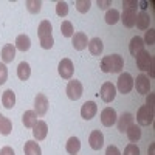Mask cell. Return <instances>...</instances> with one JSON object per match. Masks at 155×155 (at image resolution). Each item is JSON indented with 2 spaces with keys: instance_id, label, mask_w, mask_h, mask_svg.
<instances>
[{
  "instance_id": "obj_6",
  "label": "cell",
  "mask_w": 155,
  "mask_h": 155,
  "mask_svg": "<svg viewBox=\"0 0 155 155\" xmlns=\"http://www.w3.org/2000/svg\"><path fill=\"white\" fill-rule=\"evenodd\" d=\"M34 112L37 116H44L48 112V99L44 93H37L34 99Z\"/></svg>"
},
{
  "instance_id": "obj_9",
  "label": "cell",
  "mask_w": 155,
  "mask_h": 155,
  "mask_svg": "<svg viewBox=\"0 0 155 155\" xmlns=\"http://www.w3.org/2000/svg\"><path fill=\"white\" fill-rule=\"evenodd\" d=\"M134 85L137 88V92L141 93V95H147L149 90H150V81H149V78L146 74H143V73H141L140 76H137Z\"/></svg>"
},
{
  "instance_id": "obj_30",
  "label": "cell",
  "mask_w": 155,
  "mask_h": 155,
  "mask_svg": "<svg viewBox=\"0 0 155 155\" xmlns=\"http://www.w3.org/2000/svg\"><path fill=\"white\" fill-rule=\"evenodd\" d=\"M12 130V123L9 118H6V116H3L2 118V123H0V134L2 135H9Z\"/></svg>"
},
{
  "instance_id": "obj_13",
  "label": "cell",
  "mask_w": 155,
  "mask_h": 155,
  "mask_svg": "<svg viewBox=\"0 0 155 155\" xmlns=\"http://www.w3.org/2000/svg\"><path fill=\"white\" fill-rule=\"evenodd\" d=\"M134 124V115L132 113H123L120 118H116V126H118V130L120 132H126L129 127H130Z\"/></svg>"
},
{
  "instance_id": "obj_4",
  "label": "cell",
  "mask_w": 155,
  "mask_h": 155,
  "mask_svg": "<svg viewBox=\"0 0 155 155\" xmlns=\"http://www.w3.org/2000/svg\"><path fill=\"white\" fill-rule=\"evenodd\" d=\"M82 84L79 82V81H76V79H71V81H68V84H67V96L71 99V101H78L81 96H82Z\"/></svg>"
},
{
  "instance_id": "obj_17",
  "label": "cell",
  "mask_w": 155,
  "mask_h": 155,
  "mask_svg": "<svg viewBox=\"0 0 155 155\" xmlns=\"http://www.w3.org/2000/svg\"><path fill=\"white\" fill-rule=\"evenodd\" d=\"M16 58V47L12 44H6L3 48H2V61L3 64H9L12 62Z\"/></svg>"
},
{
  "instance_id": "obj_31",
  "label": "cell",
  "mask_w": 155,
  "mask_h": 155,
  "mask_svg": "<svg viewBox=\"0 0 155 155\" xmlns=\"http://www.w3.org/2000/svg\"><path fill=\"white\" fill-rule=\"evenodd\" d=\"M61 33L64 37H73V25L70 20H64L61 23Z\"/></svg>"
},
{
  "instance_id": "obj_23",
  "label": "cell",
  "mask_w": 155,
  "mask_h": 155,
  "mask_svg": "<svg viewBox=\"0 0 155 155\" xmlns=\"http://www.w3.org/2000/svg\"><path fill=\"white\" fill-rule=\"evenodd\" d=\"M2 104L5 109H12L16 106V95L14 92L9 88V90H5L3 95H2Z\"/></svg>"
},
{
  "instance_id": "obj_18",
  "label": "cell",
  "mask_w": 155,
  "mask_h": 155,
  "mask_svg": "<svg viewBox=\"0 0 155 155\" xmlns=\"http://www.w3.org/2000/svg\"><path fill=\"white\" fill-rule=\"evenodd\" d=\"M16 50H19V51H28L30 50V47H31V39H30V36H27V34H20V36H17V39H16Z\"/></svg>"
},
{
  "instance_id": "obj_24",
  "label": "cell",
  "mask_w": 155,
  "mask_h": 155,
  "mask_svg": "<svg viewBox=\"0 0 155 155\" xmlns=\"http://www.w3.org/2000/svg\"><path fill=\"white\" fill-rule=\"evenodd\" d=\"M37 121H39V120H37V115H36L34 110H27V112L23 113V116H22V123H23V126H25V127H28V129H33L34 124H36Z\"/></svg>"
},
{
  "instance_id": "obj_45",
  "label": "cell",
  "mask_w": 155,
  "mask_h": 155,
  "mask_svg": "<svg viewBox=\"0 0 155 155\" xmlns=\"http://www.w3.org/2000/svg\"><path fill=\"white\" fill-rule=\"evenodd\" d=\"M2 118H3V115H2V113H0V123H2Z\"/></svg>"
},
{
  "instance_id": "obj_35",
  "label": "cell",
  "mask_w": 155,
  "mask_h": 155,
  "mask_svg": "<svg viewBox=\"0 0 155 155\" xmlns=\"http://www.w3.org/2000/svg\"><path fill=\"white\" fill-rule=\"evenodd\" d=\"M56 14L59 17H65L68 14V3L67 2H58L56 3Z\"/></svg>"
},
{
  "instance_id": "obj_7",
  "label": "cell",
  "mask_w": 155,
  "mask_h": 155,
  "mask_svg": "<svg viewBox=\"0 0 155 155\" xmlns=\"http://www.w3.org/2000/svg\"><path fill=\"white\" fill-rule=\"evenodd\" d=\"M58 70H59V74H61L62 79H71V76H73V70H74L73 62H71L70 59H67V58H65V59H62V61L59 62Z\"/></svg>"
},
{
  "instance_id": "obj_20",
  "label": "cell",
  "mask_w": 155,
  "mask_h": 155,
  "mask_svg": "<svg viewBox=\"0 0 155 155\" xmlns=\"http://www.w3.org/2000/svg\"><path fill=\"white\" fill-rule=\"evenodd\" d=\"M110 73H121L123 67H124V59L120 54H110Z\"/></svg>"
},
{
  "instance_id": "obj_44",
  "label": "cell",
  "mask_w": 155,
  "mask_h": 155,
  "mask_svg": "<svg viewBox=\"0 0 155 155\" xmlns=\"http://www.w3.org/2000/svg\"><path fill=\"white\" fill-rule=\"evenodd\" d=\"M146 5H147V3H146V2H141V8H143V9H146V8H147V6H146Z\"/></svg>"
},
{
  "instance_id": "obj_10",
  "label": "cell",
  "mask_w": 155,
  "mask_h": 155,
  "mask_svg": "<svg viewBox=\"0 0 155 155\" xmlns=\"http://www.w3.org/2000/svg\"><path fill=\"white\" fill-rule=\"evenodd\" d=\"M96 112H98V106H96V102H93V101H85L82 104V107H81V116L84 120H87V121L95 118Z\"/></svg>"
},
{
  "instance_id": "obj_15",
  "label": "cell",
  "mask_w": 155,
  "mask_h": 155,
  "mask_svg": "<svg viewBox=\"0 0 155 155\" xmlns=\"http://www.w3.org/2000/svg\"><path fill=\"white\" fill-rule=\"evenodd\" d=\"M47 134H48V126L45 121H37L33 127V135L37 141H42L47 138Z\"/></svg>"
},
{
  "instance_id": "obj_42",
  "label": "cell",
  "mask_w": 155,
  "mask_h": 155,
  "mask_svg": "<svg viewBox=\"0 0 155 155\" xmlns=\"http://www.w3.org/2000/svg\"><path fill=\"white\" fill-rule=\"evenodd\" d=\"M146 106L153 110V93H149V96H147V99H146Z\"/></svg>"
},
{
  "instance_id": "obj_14",
  "label": "cell",
  "mask_w": 155,
  "mask_h": 155,
  "mask_svg": "<svg viewBox=\"0 0 155 155\" xmlns=\"http://www.w3.org/2000/svg\"><path fill=\"white\" fill-rule=\"evenodd\" d=\"M71 44H73V48H74L76 51L85 50L87 45H88V41H87L85 33H74L73 37H71Z\"/></svg>"
},
{
  "instance_id": "obj_11",
  "label": "cell",
  "mask_w": 155,
  "mask_h": 155,
  "mask_svg": "<svg viewBox=\"0 0 155 155\" xmlns=\"http://www.w3.org/2000/svg\"><path fill=\"white\" fill-rule=\"evenodd\" d=\"M135 17H137V11L130 9V8H124L123 12L120 14V20L124 23V27H127V28L135 27Z\"/></svg>"
},
{
  "instance_id": "obj_28",
  "label": "cell",
  "mask_w": 155,
  "mask_h": 155,
  "mask_svg": "<svg viewBox=\"0 0 155 155\" xmlns=\"http://www.w3.org/2000/svg\"><path fill=\"white\" fill-rule=\"evenodd\" d=\"M25 6H27L28 12H31V14H37V12H41L42 2L41 0H27V2H25Z\"/></svg>"
},
{
  "instance_id": "obj_27",
  "label": "cell",
  "mask_w": 155,
  "mask_h": 155,
  "mask_svg": "<svg viewBox=\"0 0 155 155\" xmlns=\"http://www.w3.org/2000/svg\"><path fill=\"white\" fill-rule=\"evenodd\" d=\"M126 134H127V138L130 140L132 143H137V141L141 138V127H140V126H137V124L134 123V124H132V126L126 130Z\"/></svg>"
},
{
  "instance_id": "obj_16",
  "label": "cell",
  "mask_w": 155,
  "mask_h": 155,
  "mask_svg": "<svg viewBox=\"0 0 155 155\" xmlns=\"http://www.w3.org/2000/svg\"><path fill=\"white\" fill-rule=\"evenodd\" d=\"M135 25L138 30H149V25H150V16L147 14L146 11H141L137 14L135 17Z\"/></svg>"
},
{
  "instance_id": "obj_29",
  "label": "cell",
  "mask_w": 155,
  "mask_h": 155,
  "mask_svg": "<svg viewBox=\"0 0 155 155\" xmlns=\"http://www.w3.org/2000/svg\"><path fill=\"white\" fill-rule=\"evenodd\" d=\"M51 31H53V27H51V23L48 20H42L41 23H39V28H37V36H45V34H51Z\"/></svg>"
},
{
  "instance_id": "obj_3",
  "label": "cell",
  "mask_w": 155,
  "mask_h": 155,
  "mask_svg": "<svg viewBox=\"0 0 155 155\" xmlns=\"http://www.w3.org/2000/svg\"><path fill=\"white\" fill-rule=\"evenodd\" d=\"M137 121L140 126H150L153 123V110L147 106H141L137 113Z\"/></svg>"
},
{
  "instance_id": "obj_34",
  "label": "cell",
  "mask_w": 155,
  "mask_h": 155,
  "mask_svg": "<svg viewBox=\"0 0 155 155\" xmlns=\"http://www.w3.org/2000/svg\"><path fill=\"white\" fill-rule=\"evenodd\" d=\"M74 5H76L78 11L82 12V14H85V12H88L90 6H92V2H90V0H76Z\"/></svg>"
},
{
  "instance_id": "obj_21",
  "label": "cell",
  "mask_w": 155,
  "mask_h": 155,
  "mask_svg": "<svg viewBox=\"0 0 155 155\" xmlns=\"http://www.w3.org/2000/svg\"><path fill=\"white\" fill-rule=\"evenodd\" d=\"M104 50V45H102V41L99 37H93L92 41H88V51L93 56H99Z\"/></svg>"
},
{
  "instance_id": "obj_39",
  "label": "cell",
  "mask_w": 155,
  "mask_h": 155,
  "mask_svg": "<svg viewBox=\"0 0 155 155\" xmlns=\"http://www.w3.org/2000/svg\"><path fill=\"white\" fill-rule=\"evenodd\" d=\"M106 155H123V153L120 152V149L116 146H109L106 149Z\"/></svg>"
},
{
  "instance_id": "obj_26",
  "label": "cell",
  "mask_w": 155,
  "mask_h": 155,
  "mask_svg": "<svg viewBox=\"0 0 155 155\" xmlns=\"http://www.w3.org/2000/svg\"><path fill=\"white\" fill-rule=\"evenodd\" d=\"M17 76L20 81H27L28 78L31 76V67L28 62H20L17 67Z\"/></svg>"
},
{
  "instance_id": "obj_1",
  "label": "cell",
  "mask_w": 155,
  "mask_h": 155,
  "mask_svg": "<svg viewBox=\"0 0 155 155\" xmlns=\"http://www.w3.org/2000/svg\"><path fill=\"white\" fill-rule=\"evenodd\" d=\"M137 59V67L141 70V71H149V76L153 78L155 76V71H153V58L152 54H149L146 50H141L140 53L135 56Z\"/></svg>"
},
{
  "instance_id": "obj_12",
  "label": "cell",
  "mask_w": 155,
  "mask_h": 155,
  "mask_svg": "<svg viewBox=\"0 0 155 155\" xmlns=\"http://www.w3.org/2000/svg\"><path fill=\"white\" fill-rule=\"evenodd\" d=\"M88 143H90V147L93 150H99L102 146H104V135H102L101 130H93L88 137Z\"/></svg>"
},
{
  "instance_id": "obj_32",
  "label": "cell",
  "mask_w": 155,
  "mask_h": 155,
  "mask_svg": "<svg viewBox=\"0 0 155 155\" xmlns=\"http://www.w3.org/2000/svg\"><path fill=\"white\" fill-rule=\"evenodd\" d=\"M118 20H120V11L118 9H109L106 12V22L109 25H115Z\"/></svg>"
},
{
  "instance_id": "obj_40",
  "label": "cell",
  "mask_w": 155,
  "mask_h": 155,
  "mask_svg": "<svg viewBox=\"0 0 155 155\" xmlns=\"http://www.w3.org/2000/svg\"><path fill=\"white\" fill-rule=\"evenodd\" d=\"M110 5H112L110 0H106V2H104V0H98V8L99 9H107Z\"/></svg>"
},
{
  "instance_id": "obj_41",
  "label": "cell",
  "mask_w": 155,
  "mask_h": 155,
  "mask_svg": "<svg viewBox=\"0 0 155 155\" xmlns=\"http://www.w3.org/2000/svg\"><path fill=\"white\" fill-rule=\"evenodd\" d=\"M0 155H16V153H14V150H12V147L5 146V147L0 149Z\"/></svg>"
},
{
  "instance_id": "obj_38",
  "label": "cell",
  "mask_w": 155,
  "mask_h": 155,
  "mask_svg": "<svg viewBox=\"0 0 155 155\" xmlns=\"http://www.w3.org/2000/svg\"><path fill=\"white\" fill-rule=\"evenodd\" d=\"M6 79H8V68H6L5 64L2 62V64H0V85H3L6 82Z\"/></svg>"
},
{
  "instance_id": "obj_36",
  "label": "cell",
  "mask_w": 155,
  "mask_h": 155,
  "mask_svg": "<svg viewBox=\"0 0 155 155\" xmlns=\"http://www.w3.org/2000/svg\"><path fill=\"white\" fill-rule=\"evenodd\" d=\"M124 155H140V149L135 143H130L127 144L126 149H124Z\"/></svg>"
},
{
  "instance_id": "obj_25",
  "label": "cell",
  "mask_w": 155,
  "mask_h": 155,
  "mask_svg": "<svg viewBox=\"0 0 155 155\" xmlns=\"http://www.w3.org/2000/svg\"><path fill=\"white\" fill-rule=\"evenodd\" d=\"M65 149H67V152H68L70 155H78V152H79V149H81V141H79V138H78V137L68 138L67 144H65Z\"/></svg>"
},
{
  "instance_id": "obj_22",
  "label": "cell",
  "mask_w": 155,
  "mask_h": 155,
  "mask_svg": "<svg viewBox=\"0 0 155 155\" xmlns=\"http://www.w3.org/2000/svg\"><path fill=\"white\" fill-rule=\"evenodd\" d=\"M23 152H25V155H42L41 146H39V143H36L34 140H30V141L25 143Z\"/></svg>"
},
{
  "instance_id": "obj_33",
  "label": "cell",
  "mask_w": 155,
  "mask_h": 155,
  "mask_svg": "<svg viewBox=\"0 0 155 155\" xmlns=\"http://www.w3.org/2000/svg\"><path fill=\"white\" fill-rule=\"evenodd\" d=\"M39 41H41V47L44 50H50L54 44V39H53V34H45V36H41L39 37Z\"/></svg>"
},
{
  "instance_id": "obj_37",
  "label": "cell",
  "mask_w": 155,
  "mask_h": 155,
  "mask_svg": "<svg viewBox=\"0 0 155 155\" xmlns=\"http://www.w3.org/2000/svg\"><path fill=\"white\" fill-rule=\"evenodd\" d=\"M143 42H144V45H146V44H147V45H153V42H155V31H153L152 28H150L149 31H146Z\"/></svg>"
},
{
  "instance_id": "obj_2",
  "label": "cell",
  "mask_w": 155,
  "mask_h": 155,
  "mask_svg": "<svg viewBox=\"0 0 155 155\" xmlns=\"http://www.w3.org/2000/svg\"><path fill=\"white\" fill-rule=\"evenodd\" d=\"M116 87H118L120 93L126 95L134 88V78L130 73H121L118 78V82H116Z\"/></svg>"
},
{
  "instance_id": "obj_43",
  "label": "cell",
  "mask_w": 155,
  "mask_h": 155,
  "mask_svg": "<svg viewBox=\"0 0 155 155\" xmlns=\"http://www.w3.org/2000/svg\"><path fill=\"white\" fill-rule=\"evenodd\" d=\"M123 5H124V8H130V9H135L137 8V2H129V0H124L123 2Z\"/></svg>"
},
{
  "instance_id": "obj_8",
  "label": "cell",
  "mask_w": 155,
  "mask_h": 155,
  "mask_svg": "<svg viewBox=\"0 0 155 155\" xmlns=\"http://www.w3.org/2000/svg\"><path fill=\"white\" fill-rule=\"evenodd\" d=\"M116 118H118L116 110L112 109V107H106L104 110L101 112V123H102V126H106V127H112L116 123Z\"/></svg>"
},
{
  "instance_id": "obj_19",
  "label": "cell",
  "mask_w": 155,
  "mask_h": 155,
  "mask_svg": "<svg viewBox=\"0 0 155 155\" xmlns=\"http://www.w3.org/2000/svg\"><path fill=\"white\" fill-rule=\"evenodd\" d=\"M141 50H144V42H143V37H140V36L132 37L130 44H129V51H130V53H132L134 56H137Z\"/></svg>"
},
{
  "instance_id": "obj_5",
  "label": "cell",
  "mask_w": 155,
  "mask_h": 155,
  "mask_svg": "<svg viewBox=\"0 0 155 155\" xmlns=\"http://www.w3.org/2000/svg\"><path fill=\"white\" fill-rule=\"evenodd\" d=\"M99 96L104 102H112L116 96V87L112 82H104L99 90Z\"/></svg>"
}]
</instances>
